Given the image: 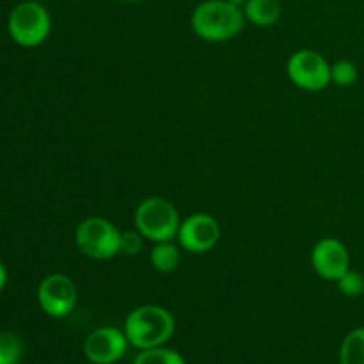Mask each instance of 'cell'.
I'll return each mask as SVG.
<instances>
[{
  "label": "cell",
  "instance_id": "obj_16",
  "mask_svg": "<svg viewBox=\"0 0 364 364\" xmlns=\"http://www.w3.org/2000/svg\"><path fill=\"white\" fill-rule=\"evenodd\" d=\"M359 71L352 60L341 59L336 60L334 64H331V82L340 87H350L358 82Z\"/></svg>",
  "mask_w": 364,
  "mask_h": 364
},
{
  "label": "cell",
  "instance_id": "obj_12",
  "mask_svg": "<svg viewBox=\"0 0 364 364\" xmlns=\"http://www.w3.org/2000/svg\"><path fill=\"white\" fill-rule=\"evenodd\" d=\"M149 262H151L153 269L159 272L171 274L180 267L181 252L171 240L155 242L151 252H149Z\"/></svg>",
  "mask_w": 364,
  "mask_h": 364
},
{
  "label": "cell",
  "instance_id": "obj_3",
  "mask_svg": "<svg viewBox=\"0 0 364 364\" xmlns=\"http://www.w3.org/2000/svg\"><path fill=\"white\" fill-rule=\"evenodd\" d=\"M135 230L151 242H166L176 238L180 230V213L166 198L151 196L141 201L134 215Z\"/></svg>",
  "mask_w": 364,
  "mask_h": 364
},
{
  "label": "cell",
  "instance_id": "obj_20",
  "mask_svg": "<svg viewBox=\"0 0 364 364\" xmlns=\"http://www.w3.org/2000/svg\"><path fill=\"white\" fill-rule=\"evenodd\" d=\"M228 2L233 4V6H237V7H240V9H244V6L249 2V0H228Z\"/></svg>",
  "mask_w": 364,
  "mask_h": 364
},
{
  "label": "cell",
  "instance_id": "obj_6",
  "mask_svg": "<svg viewBox=\"0 0 364 364\" xmlns=\"http://www.w3.org/2000/svg\"><path fill=\"white\" fill-rule=\"evenodd\" d=\"M288 78L304 91H322L331 84V64L315 50H297L287 64Z\"/></svg>",
  "mask_w": 364,
  "mask_h": 364
},
{
  "label": "cell",
  "instance_id": "obj_17",
  "mask_svg": "<svg viewBox=\"0 0 364 364\" xmlns=\"http://www.w3.org/2000/svg\"><path fill=\"white\" fill-rule=\"evenodd\" d=\"M338 288H340L341 294L345 297H359V295L364 294V276L359 270H352L348 269L340 279L336 281Z\"/></svg>",
  "mask_w": 364,
  "mask_h": 364
},
{
  "label": "cell",
  "instance_id": "obj_7",
  "mask_svg": "<svg viewBox=\"0 0 364 364\" xmlns=\"http://www.w3.org/2000/svg\"><path fill=\"white\" fill-rule=\"evenodd\" d=\"M78 291L66 274H50L38 287V304L52 318H64L77 306Z\"/></svg>",
  "mask_w": 364,
  "mask_h": 364
},
{
  "label": "cell",
  "instance_id": "obj_22",
  "mask_svg": "<svg viewBox=\"0 0 364 364\" xmlns=\"http://www.w3.org/2000/svg\"><path fill=\"white\" fill-rule=\"evenodd\" d=\"M75 2H82V0H75Z\"/></svg>",
  "mask_w": 364,
  "mask_h": 364
},
{
  "label": "cell",
  "instance_id": "obj_10",
  "mask_svg": "<svg viewBox=\"0 0 364 364\" xmlns=\"http://www.w3.org/2000/svg\"><path fill=\"white\" fill-rule=\"evenodd\" d=\"M311 265L322 279L338 281L350 269V255L338 238H322L311 251Z\"/></svg>",
  "mask_w": 364,
  "mask_h": 364
},
{
  "label": "cell",
  "instance_id": "obj_14",
  "mask_svg": "<svg viewBox=\"0 0 364 364\" xmlns=\"http://www.w3.org/2000/svg\"><path fill=\"white\" fill-rule=\"evenodd\" d=\"M23 341L18 334L0 333V364H20L23 358Z\"/></svg>",
  "mask_w": 364,
  "mask_h": 364
},
{
  "label": "cell",
  "instance_id": "obj_15",
  "mask_svg": "<svg viewBox=\"0 0 364 364\" xmlns=\"http://www.w3.org/2000/svg\"><path fill=\"white\" fill-rule=\"evenodd\" d=\"M134 364H185V359L176 350H171L162 345V347L141 350Z\"/></svg>",
  "mask_w": 364,
  "mask_h": 364
},
{
  "label": "cell",
  "instance_id": "obj_5",
  "mask_svg": "<svg viewBox=\"0 0 364 364\" xmlns=\"http://www.w3.org/2000/svg\"><path fill=\"white\" fill-rule=\"evenodd\" d=\"M78 251L91 259L105 262L121 252V231L103 217L82 220L75 231Z\"/></svg>",
  "mask_w": 364,
  "mask_h": 364
},
{
  "label": "cell",
  "instance_id": "obj_18",
  "mask_svg": "<svg viewBox=\"0 0 364 364\" xmlns=\"http://www.w3.org/2000/svg\"><path fill=\"white\" fill-rule=\"evenodd\" d=\"M142 235L135 231H124L121 233V252L127 256H135L141 252L142 249Z\"/></svg>",
  "mask_w": 364,
  "mask_h": 364
},
{
  "label": "cell",
  "instance_id": "obj_9",
  "mask_svg": "<svg viewBox=\"0 0 364 364\" xmlns=\"http://www.w3.org/2000/svg\"><path fill=\"white\" fill-rule=\"evenodd\" d=\"M124 331L116 327H100L92 331L84 343V354L92 364H114L124 355L128 347Z\"/></svg>",
  "mask_w": 364,
  "mask_h": 364
},
{
  "label": "cell",
  "instance_id": "obj_21",
  "mask_svg": "<svg viewBox=\"0 0 364 364\" xmlns=\"http://www.w3.org/2000/svg\"><path fill=\"white\" fill-rule=\"evenodd\" d=\"M119 2H137V0H119Z\"/></svg>",
  "mask_w": 364,
  "mask_h": 364
},
{
  "label": "cell",
  "instance_id": "obj_13",
  "mask_svg": "<svg viewBox=\"0 0 364 364\" xmlns=\"http://www.w3.org/2000/svg\"><path fill=\"white\" fill-rule=\"evenodd\" d=\"M340 364H364V327L350 331L340 348Z\"/></svg>",
  "mask_w": 364,
  "mask_h": 364
},
{
  "label": "cell",
  "instance_id": "obj_1",
  "mask_svg": "<svg viewBox=\"0 0 364 364\" xmlns=\"http://www.w3.org/2000/svg\"><path fill=\"white\" fill-rule=\"evenodd\" d=\"M192 31L208 43L230 41L245 25L244 9L228 0H205L191 16Z\"/></svg>",
  "mask_w": 364,
  "mask_h": 364
},
{
  "label": "cell",
  "instance_id": "obj_19",
  "mask_svg": "<svg viewBox=\"0 0 364 364\" xmlns=\"http://www.w3.org/2000/svg\"><path fill=\"white\" fill-rule=\"evenodd\" d=\"M7 284V269L2 262H0V291L4 290V287Z\"/></svg>",
  "mask_w": 364,
  "mask_h": 364
},
{
  "label": "cell",
  "instance_id": "obj_8",
  "mask_svg": "<svg viewBox=\"0 0 364 364\" xmlns=\"http://www.w3.org/2000/svg\"><path fill=\"white\" fill-rule=\"evenodd\" d=\"M181 247L194 255L212 251L220 238V226L208 213H192L181 220L176 235Z\"/></svg>",
  "mask_w": 364,
  "mask_h": 364
},
{
  "label": "cell",
  "instance_id": "obj_11",
  "mask_svg": "<svg viewBox=\"0 0 364 364\" xmlns=\"http://www.w3.org/2000/svg\"><path fill=\"white\" fill-rule=\"evenodd\" d=\"M245 20L256 27H270L277 23L283 14V6L279 0H249L244 6Z\"/></svg>",
  "mask_w": 364,
  "mask_h": 364
},
{
  "label": "cell",
  "instance_id": "obj_2",
  "mask_svg": "<svg viewBox=\"0 0 364 364\" xmlns=\"http://www.w3.org/2000/svg\"><path fill=\"white\" fill-rule=\"evenodd\" d=\"M174 316L169 309L159 304L135 308L124 320V334L132 347L139 350L162 347L174 334Z\"/></svg>",
  "mask_w": 364,
  "mask_h": 364
},
{
  "label": "cell",
  "instance_id": "obj_4",
  "mask_svg": "<svg viewBox=\"0 0 364 364\" xmlns=\"http://www.w3.org/2000/svg\"><path fill=\"white\" fill-rule=\"evenodd\" d=\"M7 31L11 39L23 48L43 45L52 31V18L45 6L27 0L14 7L7 18Z\"/></svg>",
  "mask_w": 364,
  "mask_h": 364
}]
</instances>
